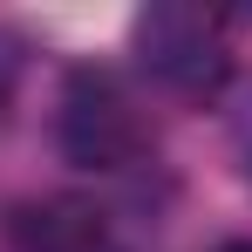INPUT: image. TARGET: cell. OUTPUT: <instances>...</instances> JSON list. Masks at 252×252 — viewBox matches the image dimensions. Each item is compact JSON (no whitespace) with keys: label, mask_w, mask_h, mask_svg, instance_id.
Instances as JSON below:
<instances>
[{"label":"cell","mask_w":252,"mask_h":252,"mask_svg":"<svg viewBox=\"0 0 252 252\" xmlns=\"http://www.w3.org/2000/svg\"><path fill=\"white\" fill-rule=\"evenodd\" d=\"M205 252H252V239H218V246H205Z\"/></svg>","instance_id":"obj_6"},{"label":"cell","mask_w":252,"mask_h":252,"mask_svg":"<svg viewBox=\"0 0 252 252\" xmlns=\"http://www.w3.org/2000/svg\"><path fill=\"white\" fill-rule=\"evenodd\" d=\"M21 75H28V41L14 28H0V123H7V109L21 95Z\"/></svg>","instance_id":"obj_4"},{"label":"cell","mask_w":252,"mask_h":252,"mask_svg":"<svg viewBox=\"0 0 252 252\" xmlns=\"http://www.w3.org/2000/svg\"><path fill=\"white\" fill-rule=\"evenodd\" d=\"M55 150L102 184H129L157 157V123L143 89L116 68H68L55 95Z\"/></svg>","instance_id":"obj_1"},{"label":"cell","mask_w":252,"mask_h":252,"mask_svg":"<svg viewBox=\"0 0 252 252\" xmlns=\"http://www.w3.org/2000/svg\"><path fill=\"white\" fill-rule=\"evenodd\" d=\"M239 164H246V177H252V95H246V116H239Z\"/></svg>","instance_id":"obj_5"},{"label":"cell","mask_w":252,"mask_h":252,"mask_svg":"<svg viewBox=\"0 0 252 252\" xmlns=\"http://www.w3.org/2000/svg\"><path fill=\"white\" fill-rule=\"evenodd\" d=\"M150 211L129 184L48 191L7 211V252H143Z\"/></svg>","instance_id":"obj_2"},{"label":"cell","mask_w":252,"mask_h":252,"mask_svg":"<svg viewBox=\"0 0 252 252\" xmlns=\"http://www.w3.org/2000/svg\"><path fill=\"white\" fill-rule=\"evenodd\" d=\"M129 48L143 82L177 102H205L232 75V21L211 7H150L129 28Z\"/></svg>","instance_id":"obj_3"}]
</instances>
